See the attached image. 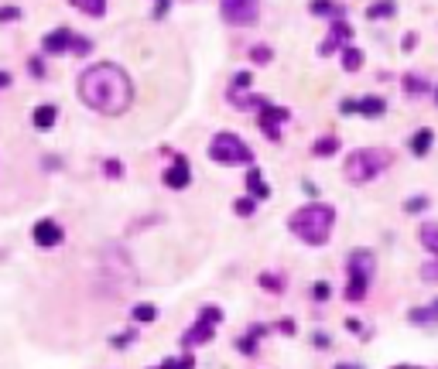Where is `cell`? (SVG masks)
I'll use <instances>...</instances> for the list:
<instances>
[{"instance_id":"6da1fadb","label":"cell","mask_w":438,"mask_h":369,"mask_svg":"<svg viewBox=\"0 0 438 369\" xmlns=\"http://www.w3.org/2000/svg\"><path fill=\"white\" fill-rule=\"evenodd\" d=\"M79 99L103 117H124L133 103V82L114 62H96L79 76Z\"/></svg>"},{"instance_id":"7a4b0ae2","label":"cell","mask_w":438,"mask_h":369,"mask_svg":"<svg viewBox=\"0 0 438 369\" xmlns=\"http://www.w3.org/2000/svg\"><path fill=\"white\" fill-rule=\"evenodd\" d=\"M332 226H336V209L325 205V202H308V205H302L298 212H291V219H288L291 236H298V239L308 243V246H322V243H329Z\"/></svg>"},{"instance_id":"3957f363","label":"cell","mask_w":438,"mask_h":369,"mask_svg":"<svg viewBox=\"0 0 438 369\" xmlns=\"http://www.w3.org/2000/svg\"><path fill=\"white\" fill-rule=\"evenodd\" d=\"M390 164H394V154L387 147H360V151H353V154L346 157L343 175L353 185H366V181H373L380 171H387Z\"/></svg>"},{"instance_id":"277c9868","label":"cell","mask_w":438,"mask_h":369,"mask_svg":"<svg viewBox=\"0 0 438 369\" xmlns=\"http://www.w3.org/2000/svg\"><path fill=\"white\" fill-rule=\"evenodd\" d=\"M346 273H349V288H346V297L349 301H363L366 291H370V280L377 273V256L370 250H353L349 260H346Z\"/></svg>"},{"instance_id":"5b68a950","label":"cell","mask_w":438,"mask_h":369,"mask_svg":"<svg viewBox=\"0 0 438 369\" xmlns=\"http://www.w3.org/2000/svg\"><path fill=\"white\" fill-rule=\"evenodd\" d=\"M209 161H216V164H250L253 151L243 144V137L223 130L209 140Z\"/></svg>"},{"instance_id":"8992f818","label":"cell","mask_w":438,"mask_h":369,"mask_svg":"<svg viewBox=\"0 0 438 369\" xmlns=\"http://www.w3.org/2000/svg\"><path fill=\"white\" fill-rule=\"evenodd\" d=\"M223 322V308H216V305H206V308L199 311V318H195V325H192L185 335H182V346L192 349V346H202V342H209L216 325Z\"/></svg>"},{"instance_id":"52a82bcc","label":"cell","mask_w":438,"mask_h":369,"mask_svg":"<svg viewBox=\"0 0 438 369\" xmlns=\"http://www.w3.org/2000/svg\"><path fill=\"white\" fill-rule=\"evenodd\" d=\"M219 11H223L226 24L247 28V24H257V18H261V0H223Z\"/></svg>"},{"instance_id":"ba28073f","label":"cell","mask_w":438,"mask_h":369,"mask_svg":"<svg viewBox=\"0 0 438 369\" xmlns=\"http://www.w3.org/2000/svg\"><path fill=\"white\" fill-rule=\"evenodd\" d=\"M291 120V110H285V106H270L267 103L264 110H261V130H264L267 140H281V123H288Z\"/></svg>"},{"instance_id":"9c48e42d","label":"cell","mask_w":438,"mask_h":369,"mask_svg":"<svg viewBox=\"0 0 438 369\" xmlns=\"http://www.w3.org/2000/svg\"><path fill=\"white\" fill-rule=\"evenodd\" d=\"M31 236H35V243H38L41 250H52V246H58L65 239V233H62V226H58L55 219H38Z\"/></svg>"},{"instance_id":"30bf717a","label":"cell","mask_w":438,"mask_h":369,"mask_svg":"<svg viewBox=\"0 0 438 369\" xmlns=\"http://www.w3.org/2000/svg\"><path fill=\"white\" fill-rule=\"evenodd\" d=\"M353 38V28L346 24V21H332V28H329V38L319 45V55H332L339 45H346V41Z\"/></svg>"},{"instance_id":"8fae6325","label":"cell","mask_w":438,"mask_h":369,"mask_svg":"<svg viewBox=\"0 0 438 369\" xmlns=\"http://www.w3.org/2000/svg\"><path fill=\"white\" fill-rule=\"evenodd\" d=\"M72 38H76V35H72L69 28H55V31H48V35L41 38V48H45L48 55H62L65 48H72Z\"/></svg>"},{"instance_id":"7c38bea8","label":"cell","mask_w":438,"mask_h":369,"mask_svg":"<svg viewBox=\"0 0 438 369\" xmlns=\"http://www.w3.org/2000/svg\"><path fill=\"white\" fill-rule=\"evenodd\" d=\"M161 181H165L168 188H189V181H192V171H189V164H185V161L178 157V161H175L172 168H168V171L161 175Z\"/></svg>"},{"instance_id":"4fadbf2b","label":"cell","mask_w":438,"mask_h":369,"mask_svg":"<svg viewBox=\"0 0 438 369\" xmlns=\"http://www.w3.org/2000/svg\"><path fill=\"white\" fill-rule=\"evenodd\" d=\"M407 322L411 325H438V297L435 301H428V305H421V308H411L407 311Z\"/></svg>"},{"instance_id":"5bb4252c","label":"cell","mask_w":438,"mask_h":369,"mask_svg":"<svg viewBox=\"0 0 438 369\" xmlns=\"http://www.w3.org/2000/svg\"><path fill=\"white\" fill-rule=\"evenodd\" d=\"M432 140H435V130H432V127H421V130H415V134H411L407 147H411V154H415V157H425L428 151H432Z\"/></svg>"},{"instance_id":"9a60e30c","label":"cell","mask_w":438,"mask_h":369,"mask_svg":"<svg viewBox=\"0 0 438 369\" xmlns=\"http://www.w3.org/2000/svg\"><path fill=\"white\" fill-rule=\"evenodd\" d=\"M356 113H360V117H370V120L383 117V113H387V99H383V96H363V99H356Z\"/></svg>"},{"instance_id":"2e32d148","label":"cell","mask_w":438,"mask_h":369,"mask_svg":"<svg viewBox=\"0 0 438 369\" xmlns=\"http://www.w3.org/2000/svg\"><path fill=\"white\" fill-rule=\"evenodd\" d=\"M229 103L240 106V110H264L267 106L264 96H253V93H243V89H229Z\"/></svg>"},{"instance_id":"e0dca14e","label":"cell","mask_w":438,"mask_h":369,"mask_svg":"<svg viewBox=\"0 0 438 369\" xmlns=\"http://www.w3.org/2000/svg\"><path fill=\"white\" fill-rule=\"evenodd\" d=\"M312 14H315V18L343 21L346 7H343V4H336V0H312Z\"/></svg>"},{"instance_id":"ac0fdd59","label":"cell","mask_w":438,"mask_h":369,"mask_svg":"<svg viewBox=\"0 0 438 369\" xmlns=\"http://www.w3.org/2000/svg\"><path fill=\"white\" fill-rule=\"evenodd\" d=\"M400 86H404V93H407V96H425V93H432L428 79L418 76V72H407V76L400 79Z\"/></svg>"},{"instance_id":"d6986e66","label":"cell","mask_w":438,"mask_h":369,"mask_svg":"<svg viewBox=\"0 0 438 369\" xmlns=\"http://www.w3.org/2000/svg\"><path fill=\"white\" fill-rule=\"evenodd\" d=\"M398 14V0H377L366 7V21H383V18H394Z\"/></svg>"},{"instance_id":"ffe728a7","label":"cell","mask_w":438,"mask_h":369,"mask_svg":"<svg viewBox=\"0 0 438 369\" xmlns=\"http://www.w3.org/2000/svg\"><path fill=\"white\" fill-rule=\"evenodd\" d=\"M58 120V106H52V103H41L38 110H35V127L38 130H52Z\"/></svg>"},{"instance_id":"44dd1931","label":"cell","mask_w":438,"mask_h":369,"mask_svg":"<svg viewBox=\"0 0 438 369\" xmlns=\"http://www.w3.org/2000/svg\"><path fill=\"white\" fill-rule=\"evenodd\" d=\"M418 239L425 243V250L438 260V222H425V226L418 229Z\"/></svg>"},{"instance_id":"7402d4cb","label":"cell","mask_w":438,"mask_h":369,"mask_svg":"<svg viewBox=\"0 0 438 369\" xmlns=\"http://www.w3.org/2000/svg\"><path fill=\"white\" fill-rule=\"evenodd\" d=\"M247 192L253 195V198H267V195H270V188L264 185V178H261V168H250L247 171Z\"/></svg>"},{"instance_id":"603a6c76","label":"cell","mask_w":438,"mask_h":369,"mask_svg":"<svg viewBox=\"0 0 438 369\" xmlns=\"http://www.w3.org/2000/svg\"><path fill=\"white\" fill-rule=\"evenodd\" d=\"M336 151H339V140H336V137H319V140L312 144V154L315 157H332Z\"/></svg>"},{"instance_id":"cb8c5ba5","label":"cell","mask_w":438,"mask_h":369,"mask_svg":"<svg viewBox=\"0 0 438 369\" xmlns=\"http://www.w3.org/2000/svg\"><path fill=\"white\" fill-rule=\"evenodd\" d=\"M264 331H267V325H253V329L247 331V339H240V342H236V349H240V352H250V356H253V352H257V339H261Z\"/></svg>"},{"instance_id":"d4e9b609","label":"cell","mask_w":438,"mask_h":369,"mask_svg":"<svg viewBox=\"0 0 438 369\" xmlns=\"http://www.w3.org/2000/svg\"><path fill=\"white\" fill-rule=\"evenodd\" d=\"M343 69L346 72H360L363 69V52L360 48H346L343 52Z\"/></svg>"},{"instance_id":"484cf974","label":"cell","mask_w":438,"mask_h":369,"mask_svg":"<svg viewBox=\"0 0 438 369\" xmlns=\"http://www.w3.org/2000/svg\"><path fill=\"white\" fill-rule=\"evenodd\" d=\"M79 11H86L89 18H103V11H106V0H72Z\"/></svg>"},{"instance_id":"4316f807","label":"cell","mask_w":438,"mask_h":369,"mask_svg":"<svg viewBox=\"0 0 438 369\" xmlns=\"http://www.w3.org/2000/svg\"><path fill=\"white\" fill-rule=\"evenodd\" d=\"M261 288H264V291L281 294V291H285V280H281L278 273H261Z\"/></svg>"},{"instance_id":"83f0119b","label":"cell","mask_w":438,"mask_h":369,"mask_svg":"<svg viewBox=\"0 0 438 369\" xmlns=\"http://www.w3.org/2000/svg\"><path fill=\"white\" fill-rule=\"evenodd\" d=\"M154 318H158L154 305H137V308H133V322H154Z\"/></svg>"},{"instance_id":"f1b7e54d","label":"cell","mask_w":438,"mask_h":369,"mask_svg":"<svg viewBox=\"0 0 438 369\" xmlns=\"http://www.w3.org/2000/svg\"><path fill=\"white\" fill-rule=\"evenodd\" d=\"M404 209L415 215V212H421V209H428V195H411L407 202H404Z\"/></svg>"},{"instance_id":"f546056e","label":"cell","mask_w":438,"mask_h":369,"mask_svg":"<svg viewBox=\"0 0 438 369\" xmlns=\"http://www.w3.org/2000/svg\"><path fill=\"white\" fill-rule=\"evenodd\" d=\"M250 59H253V62H261V65H267V62L274 59V52H270L267 45H257V48L250 52Z\"/></svg>"},{"instance_id":"4dcf8cb0","label":"cell","mask_w":438,"mask_h":369,"mask_svg":"<svg viewBox=\"0 0 438 369\" xmlns=\"http://www.w3.org/2000/svg\"><path fill=\"white\" fill-rule=\"evenodd\" d=\"M103 171H106V178H124V164H120V161H110V157H106V161H103Z\"/></svg>"},{"instance_id":"1f68e13d","label":"cell","mask_w":438,"mask_h":369,"mask_svg":"<svg viewBox=\"0 0 438 369\" xmlns=\"http://www.w3.org/2000/svg\"><path fill=\"white\" fill-rule=\"evenodd\" d=\"M421 280L438 284V260H432V263H425V267H421Z\"/></svg>"},{"instance_id":"d6a6232c","label":"cell","mask_w":438,"mask_h":369,"mask_svg":"<svg viewBox=\"0 0 438 369\" xmlns=\"http://www.w3.org/2000/svg\"><path fill=\"white\" fill-rule=\"evenodd\" d=\"M233 209H236V215H253V209H257V202H253V198H240V202H236V205H233Z\"/></svg>"},{"instance_id":"836d02e7","label":"cell","mask_w":438,"mask_h":369,"mask_svg":"<svg viewBox=\"0 0 438 369\" xmlns=\"http://www.w3.org/2000/svg\"><path fill=\"white\" fill-rule=\"evenodd\" d=\"M250 82H253L250 72H236V76H233V89H250Z\"/></svg>"},{"instance_id":"e575fe53","label":"cell","mask_w":438,"mask_h":369,"mask_svg":"<svg viewBox=\"0 0 438 369\" xmlns=\"http://www.w3.org/2000/svg\"><path fill=\"white\" fill-rule=\"evenodd\" d=\"M89 48H93V41L89 38H72V52H76V55H86Z\"/></svg>"},{"instance_id":"d590c367","label":"cell","mask_w":438,"mask_h":369,"mask_svg":"<svg viewBox=\"0 0 438 369\" xmlns=\"http://www.w3.org/2000/svg\"><path fill=\"white\" fill-rule=\"evenodd\" d=\"M133 339H137L133 331H120V335H116V339H114V346H116V349H124V346H131Z\"/></svg>"},{"instance_id":"8d00e7d4","label":"cell","mask_w":438,"mask_h":369,"mask_svg":"<svg viewBox=\"0 0 438 369\" xmlns=\"http://www.w3.org/2000/svg\"><path fill=\"white\" fill-rule=\"evenodd\" d=\"M14 18H21V11H18V7H14V4L0 11V21H14Z\"/></svg>"},{"instance_id":"74e56055","label":"cell","mask_w":438,"mask_h":369,"mask_svg":"<svg viewBox=\"0 0 438 369\" xmlns=\"http://www.w3.org/2000/svg\"><path fill=\"white\" fill-rule=\"evenodd\" d=\"M415 45H418V35H415V31H411V35H404V41H400V48H404V52H411Z\"/></svg>"},{"instance_id":"f35d334b","label":"cell","mask_w":438,"mask_h":369,"mask_svg":"<svg viewBox=\"0 0 438 369\" xmlns=\"http://www.w3.org/2000/svg\"><path fill=\"white\" fill-rule=\"evenodd\" d=\"M312 297L325 301V297H329V284H315V288H312Z\"/></svg>"},{"instance_id":"ab89813d","label":"cell","mask_w":438,"mask_h":369,"mask_svg":"<svg viewBox=\"0 0 438 369\" xmlns=\"http://www.w3.org/2000/svg\"><path fill=\"white\" fill-rule=\"evenodd\" d=\"M168 7H172V0H158V7H154V18H165V14H168Z\"/></svg>"},{"instance_id":"60d3db41","label":"cell","mask_w":438,"mask_h":369,"mask_svg":"<svg viewBox=\"0 0 438 369\" xmlns=\"http://www.w3.org/2000/svg\"><path fill=\"white\" fill-rule=\"evenodd\" d=\"M175 369H195V359L185 356V359H175Z\"/></svg>"},{"instance_id":"b9f144b4","label":"cell","mask_w":438,"mask_h":369,"mask_svg":"<svg viewBox=\"0 0 438 369\" xmlns=\"http://www.w3.org/2000/svg\"><path fill=\"white\" fill-rule=\"evenodd\" d=\"M31 72H35V76H45V65H41V59H31Z\"/></svg>"},{"instance_id":"7bdbcfd3","label":"cell","mask_w":438,"mask_h":369,"mask_svg":"<svg viewBox=\"0 0 438 369\" xmlns=\"http://www.w3.org/2000/svg\"><path fill=\"white\" fill-rule=\"evenodd\" d=\"M278 329L285 331V335H291V331H295V322H288V318H285V322H281V325H278Z\"/></svg>"},{"instance_id":"ee69618b","label":"cell","mask_w":438,"mask_h":369,"mask_svg":"<svg viewBox=\"0 0 438 369\" xmlns=\"http://www.w3.org/2000/svg\"><path fill=\"white\" fill-rule=\"evenodd\" d=\"M11 86V72H0V89H7Z\"/></svg>"},{"instance_id":"f6af8a7d","label":"cell","mask_w":438,"mask_h":369,"mask_svg":"<svg viewBox=\"0 0 438 369\" xmlns=\"http://www.w3.org/2000/svg\"><path fill=\"white\" fill-rule=\"evenodd\" d=\"M336 369H363V366H356V363H339Z\"/></svg>"},{"instance_id":"bcb514c9","label":"cell","mask_w":438,"mask_h":369,"mask_svg":"<svg viewBox=\"0 0 438 369\" xmlns=\"http://www.w3.org/2000/svg\"><path fill=\"white\" fill-rule=\"evenodd\" d=\"M394 369H421V366H394Z\"/></svg>"},{"instance_id":"7dc6e473","label":"cell","mask_w":438,"mask_h":369,"mask_svg":"<svg viewBox=\"0 0 438 369\" xmlns=\"http://www.w3.org/2000/svg\"><path fill=\"white\" fill-rule=\"evenodd\" d=\"M435 103H438V86H435Z\"/></svg>"}]
</instances>
